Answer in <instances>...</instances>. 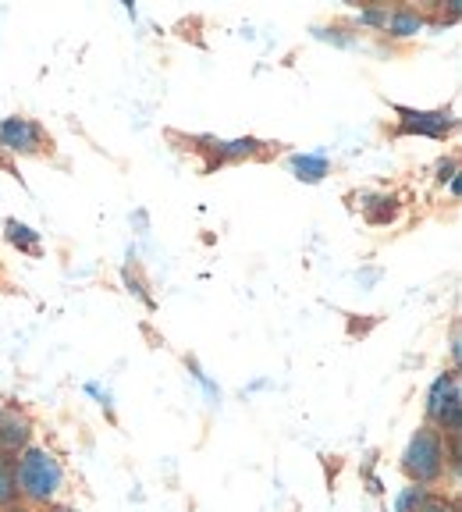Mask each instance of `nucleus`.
<instances>
[{"label": "nucleus", "mask_w": 462, "mask_h": 512, "mask_svg": "<svg viewBox=\"0 0 462 512\" xmlns=\"http://www.w3.org/2000/svg\"><path fill=\"white\" fill-rule=\"evenodd\" d=\"M64 484L61 459L43 445H25L15 456V488L29 505H47Z\"/></svg>", "instance_id": "f257e3e1"}, {"label": "nucleus", "mask_w": 462, "mask_h": 512, "mask_svg": "<svg viewBox=\"0 0 462 512\" xmlns=\"http://www.w3.org/2000/svg\"><path fill=\"white\" fill-rule=\"evenodd\" d=\"M445 434L434 424H423L413 431L406 452H402V470H406L409 484H420V488H431L445 480Z\"/></svg>", "instance_id": "f03ea898"}, {"label": "nucleus", "mask_w": 462, "mask_h": 512, "mask_svg": "<svg viewBox=\"0 0 462 512\" xmlns=\"http://www.w3.org/2000/svg\"><path fill=\"white\" fill-rule=\"evenodd\" d=\"M427 424H434L441 434L462 431V381L459 370L434 377L431 392H427Z\"/></svg>", "instance_id": "7ed1b4c3"}, {"label": "nucleus", "mask_w": 462, "mask_h": 512, "mask_svg": "<svg viewBox=\"0 0 462 512\" xmlns=\"http://www.w3.org/2000/svg\"><path fill=\"white\" fill-rule=\"evenodd\" d=\"M395 114H399V136L448 139L455 132L452 111H416V107H395Z\"/></svg>", "instance_id": "20e7f679"}, {"label": "nucleus", "mask_w": 462, "mask_h": 512, "mask_svg": "<svg viewBox=\"0 0 462 512\" xmlns=\"http://www.w3.org/2000/svg\"><path fill=\"white\" fill-rule=\"evenodd\" d=\"M43 128L32 118H4L0 121V150L8 153H40L43 150Z\"/></svg>", "instance_id": "39448f33"}, {"label": "nucleus", "mask_w": 462, "mask_h": 512, "mask_svg": "<svg viewBox=\"0 0 462 512\" xmlns=\"http://www.w3.org/2000/svg\"><path fill=\"white\" fill-rule=\"evenodd\" d=\"M32 438V420L18 406H0V452L18 456Z\"/></svg>", "instance_id": "423d86ee"}, {"label": "nucleus", "mask_w": 462, "mask_h": 512, "mask_svg": "<svg viewBox=\"0 0 462 512\" xmlns=\"http://www.w3.org/2000/svg\"><path fill=\"white\" fill-rule=\"evenodd\" d=\"M288 171H292L299 182H324L331 175V160L327 153H292L288 157Z\"/></svg>", "instance_id": "0eeeda50"}, {"label": "nucleus", "mask_w": 462, "mask_h": 512, "mask_svg": "<svg viewBox=\"0 0 462 512\" xmlns=\"http://www.w3.org/2000/svg\"><path fill=\"white\" fill-rule=\"evenodd\" d=\"M384 29H388L395 40H409V36H416V32L423 29V15L416 8H395V11H388Z\"/></svg>", "instance_id": "6e6552de"}, {"label": "nucleus", "mask_w": 462, "mask_h": 512, "mask_svg": "<svg viewBox=\"0 0 462 512\" xmlns=\"http://www.w3.org/2000/svg\"><path fill=\"white\" fill-rule=\"evenodd\" d=\"M363 217L370 224H391L399 217V196H388V192H377V196H367L363 203Z\"/></svg>", "instance_id": "1a4fd4ad"}, {"label": "nucleus", "mask_w": 462, "mask_h": 512, "mask_svg": "<svg viewBox=\"0 0 462 512\" xmlns=\"http://www.w3.org/2000/svg\"><path fill=\"white\" fill-rule=\"evenodd\" d=\"M18 488H15V456L0 452V509H15Z\"/></svg>", "instance_id": "9d476101"}, {"label": "nucleus", "mask_w": 462, "mask_h": 512, "mask_svg": "<svg viewBox=\"0 0 462 512\" xmlns=\"http://www.w3.org/2000/svg\"><path fill=\"white\" fill-rule=\"evenodd\" d=\"M4 235H8L11 246L25 249V253H36V249H40V232H32L29 224H22V221L4 224Z\"/></svg>", "instance_id": "9b49d317"}, {"label": "nucleus", "mask_w": 462, "mask_h": 512, "mask_svg": "<svg viewBox=\"0 0 462 512\" xmlns=\"http://www.w3.org/2000/svg\"><path fill=\"white\" fill-rule=\"evenodd\" d=\"M260 150L256 139H231V143H217V160H242V157H253Z\"/></svg>", "instance_id": "f8f14e48"}, {"label": "nucleus", "mask_w": 462, "mask_h": 512, "mask_svg": "<svg viewBox=\"0 0 462 512\" xmlns=\"http://www.w3.org/2000/svg\"><path fill=\"white\" fill-rule=\"evenodd\" d=\"M423 498H427V488L406 484V488L399 491V498H395V512H416L423 505Z\"/></svg>", "instance_id": "ddd939ff"}, {"label": "nucleus", "mask_w": 462, "mask_h": 512, "mask_svg": "<svg viewBox=\"0 0 462 512\" xmlns=\"http://www.w3.org/2000/svg\"><path fill=\"white\" fill-rule=\"evenodd\" d=\"M416 512H455V502L445 495H434V491H427V498H423V505Z\"/></svg>", "instance_id": "4468645a"}, {"label": "nucleus", "mask_w": 462, "mask_h": 512, "mask_svg": "<svg viewBox=\"0 0 462 512\" xmlns=\"http://www.w3.org/2000/svg\"><path fill=\"white\" fill-rule=\"evenodd\" d=\"M359 22H363V25H384V22H388V8H367V11H359Z\"/></svg>", "instance_id": "2eb2a0df"}, {"label": "nucleus", "mask_w": 462, "mask_h": 512, "mask_svg": "<svg viewBox=\"0 0 462 512\" xmlns=\"http://www.w3.org/2000/svg\"><path fill=\"white\" fill-rule=\"evenodd\" d=\"M455 175H459V164H455V160H441V164H438V182L445 185V182H452Z\"/></svg>", "instance_id": "dca6fc26"}, {"label": "nucleus", "mask_w": 462, "mask_h": 512, "mask_svg": "<svg viewBox=\"0 0 462 512\" xmlns=\"http://www.w3.org/2000/svg\"><path fill=\"white\" fill-rule=\"evenodd\" d=\"M86 392L93 395V399L100 402V406H104L107 413H111V392H104V388H100V384H86Z\"/></svg>", "instance_id": "f3484780"}, {"label": "nucleus", "mask_w": 462, "mask_h": 512, "mask_svg": "<svg viewBox=\"0 0 462 512\" xmlns=\"http://www.w3.org/2000/svg\"><path fill=\"white\" fill-rule=\"evenodd\" d=\"M459 352H462V349H459V331H455V335H452V360H455V363H459Z\"/></svg>", "instance_id": "a211bd4d"}, {"label": "nucleus", "mask_w": 462, "mask_h": 512, "mask_svg": "<svg viewBox=\"0 0 462 512\" xmlns=\"http://www.w3.org/2000/svg\"><path fill=\"white\" fill-rule=\"evenodd\" d=\"M50 512H75V509H72V505H54Z\"/></svg>", "instance_id": "6ab92c4d"}, {"label": "nucleus", "mask_w": 462, "mask_h": 512, "mask_svg": "<svg viewBox=\"0 0 462 512\" xmlns=\"http://www.w3.org/2000/svg\"><path fill=\"white\" fill-rule=\"evenodd\" d=\"M11 512H32V509H29V505H22V509H11Z\"/></svg>", "instance_id": "aec40b11"}]
</instances>
